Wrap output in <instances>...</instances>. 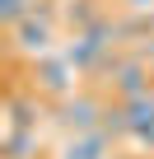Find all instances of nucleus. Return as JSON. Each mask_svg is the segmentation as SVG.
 <instances>
[{
	"instance_id": "nucleus-3",
	"label": "nucleus",
	"mask_w": 154,
	"mask_h": 159,
	"mask_svg": "<svg viewBox=\"0 0 154 159\" xmlns=\"http://www.w3.org/2000/svg\"><path fill=\"white\" fill-rule=\"evenodd\" d=\"M10 47H14L19 56H28V61H37V56H47V52H56V24H47V19H37V14H28L24 24H14V28H10Z\"/></svg>"
},
{
	"instance_id": "nucleus-9",
	"label": "nucleus",
	"mask_w": 154,
	"mask_h": 159,
	"mask_svg": "<svg viewBox=\"0 0 154 159\" xmlns=\"http://www.w3.org/2000/svg\"><path fill=\"white\" fill-rule=\"evenodd\" d=\"M37 98H42V94L28 98V94L14 89V94H10V126H37V122H42V103H37Z\"/></svg>"
},
{
	"instance_id": "nucleus-1",
	"label": "nucleus",
	"mask_w": 154,
	"mask_h": 159,
	"mask_svg": "<svg viewBox=\"0 0 154 159\" xmlns=\"http://www.w3.org/2000/svg\"><path fill=\"white\" fill-rule=\"evenodd\" d=\"M103 112H108V103L98 98V94H70V98H56V108H51V122L65 131V136H89V131H98L103 126Z\"/></svg>"
},
{
	"instance_id": "nucleus-12",
	"label": "nucleus",
	"mask_w": 154,
	"mask_h": 159,
	"mask_svg": "<svg viewBox=\"0 0 154 159\" xmlns=\"http://www.w3.org/2000/svg\"><path fill=\"white\" fill-rule=\"evenodd\" d=\"M126 10H140V14H149V10H154V0H126Z\"/></svg>"
},
{
	"instance_id": "nucleus-6",
	"label": "nucleus",
	"mask_w": 154,
	"mask_h": 159,
	"mask_svg": "<svg viewBox=\"0 0 154 159\" xmlns=\"http://www.w3.org/2000/svg\"><path fill=\"white\" fill-rule=\"evenodd\" d=\"M42 154V131L37 126H5L0 159H37Z\"/></svg>"
},
{
	"instance_id": "nucleus-4",
	"label": "nucleus",
	"mask_w": 154,
	"mask_h": 159,
	"mask_svg": "<svg viewBox=\"0 0 154 159\" xmlns=\"http://www.w3.org/2000/svg\"><path fill=\"white\" fill-rule=\"evenodd\" d=\"M108 84H112V98H117V103H131V98H145V94H154V70L126 52L121 70L108 80Z\"/></svg>"
},
{
	"instance_id": "nucleus-7",
	"label": "nucleus",
	"mask_w": 154,
	"mask_h": 159,
	"mask_svg": "<svg viewBox=\"0 0 154 159\" xmlns=\"http://www.w3.org/2000/svg\"><path fill=\"white\" fill-rule=\"evenodd\" d=\"M126 112H131V140H135V145H145V150H154V94L131 98V103H126Z\"/></svg>"
},
{
	"instance_id": "nucleus-11",
	"label": "nucleus",
	"mask_w": 154,
	"mask_h": 159,
	"mask_svg": "<svg viewBox=\"0 0 154 159\" xmlns=\"http://www.w3.org/2000/svg\"><path fill=\"white\" fill-rule=\"evenodd\" d=\"M28 14H33V0H0V24H5V28L24 24Z\"/></svg>"
},
{
	"instance_id": "nucleus-13",
	"label": "nucleus",
	"mask_w": 154,
	"mask_h": 159,
	"mask_svg": "<svg viewBox=\"0 0 154 159\" xmlns=\"http://www.w3.org/2000/svg\"><path fill=\"white\" fill-rule=\"evenodd\" d=\"M112 159H126V154H112Z\"/></svg>"
},
{
	"instance_id": "nucleus-14",
	"label": "nucleus",
	"mask_w": 154,
	"mask_h": 159,
	"mask_svg": "<svg viewBox=\"0 0 154 159\" xmlns=\"http://www.w3.org/2000/svg\"><path fill=\"white\" fill-rule=\"evenodd\" d=\"M149 19H154V10H149Z\"/></svg>"
},
{
	"instance_id": "nucleus-2",
	"label": "nucleus",
	"mask_w": 154,
	"mask_h": 159,
	"mask_svg": "<svg viewBox=\"0 0 154 159\" xmlns=\"http://www.w3.org/2000/svg\"><path fill=\"white\" fill-rule=\"evenodd\" d=\"M75 70L65 56H61V47L56 52H47V56H37L33 61V94H42V98H70L75 94Z\"/></svg>"
},
{
	"instance_id": "nucleus-10",
	"label": "nucleus",
	"mask_w": 154,
	"mask_h": 159,
	"mask_svg": "<svg viewBox=\"0 0 154 159\" xmlns=\"http://www.w3.org/2000/svg\"><path fill=\"white\" fill-rule=\"evenodd\" d=\"M103 131L112 136V145H117V140H131V112H126V103H108V112H103Z\"/></svg>"
},
{
	"instance_id": "nucleus-15",
	"label": "nucleus",
	"mask_w": 154,
	"mask_h": 159,
	"mask_svg": "<svg viewBox=\"0 0 154 159\" xmlns=\"http://www.w3.org/2000/svg\"><path fill=\"white\" fill-rule=\"evenodd\" d=\"M149 70H154V66H149Z\"/></svg>"
},
{
	"instance_id": "nucleus-8",
	"label": "nucleus",
	"mask_w": 154,
	"mask_h": 159,
	"mask_svg": "<svg viewBox=\"0 0 154 159\" xmlns=\"http://www.w3.org/2000/svg\"><path fill=\"white\" fill-rule=\"evenodd\" d=\"M108 14L98 10V0H65V10H61V24L70 28V33H89V28H98Z\"/></svg>"
},
{
	"instance_id": "nucleus-5",
	"label": "nucleus",
	"mask_w": 154,
	"mask_h": 159,
	"mask_svg": "<svg viewBox=\"0 0 154 159\" xmlns=\"http://www.w3.org/2000/svg\"><path fill=\"white\" fill-rule=\"evenodd\" d=\"M56 159H112V136H108L103 126L89 131V136H70Z\"/></svg>"
}]
</instances>
